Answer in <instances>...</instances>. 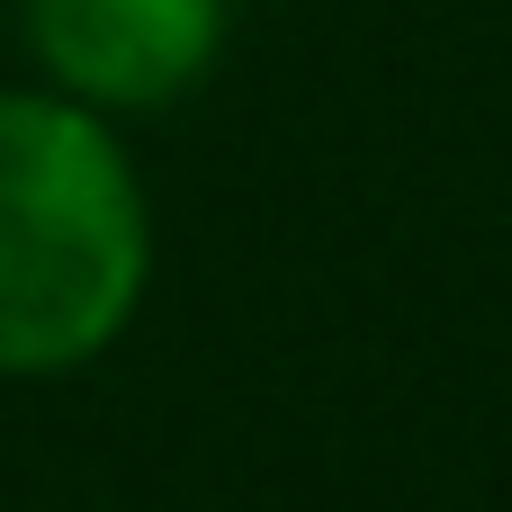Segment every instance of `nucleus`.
I'll return each instance as SVG.
<instances>
[{
	"mask_svg": "<svg viewBox=\"0 0 512 512\" xmlns=\"http://www.w3.org/2000/svg\"><path fill=\"white\" fill-rule=\"evenodd\" d=\"M153 288V198L117 117L0 90V378H72L126 342Z\"/></svg>",
	"mask_w": 512,
	"mask_h": 512,
	"instance_id": "1",
	"label": "nucleus"
},
{
	"mask_svg": "<svg viewBox=\"0 0 512 512\" xmlns=\"http://www.w3.org/2000/svg\"><path fill=\"white\" fill-rule=\"evenodd\" d=\"M27 54L45 90L99 117H162L180 108L225 54V0H18Z\"/></svg>",
	"mask_w": 512,
	"mask_h": 512,
	"instance_id": "2",
	"label": "nucleus"
}]
</instances>
